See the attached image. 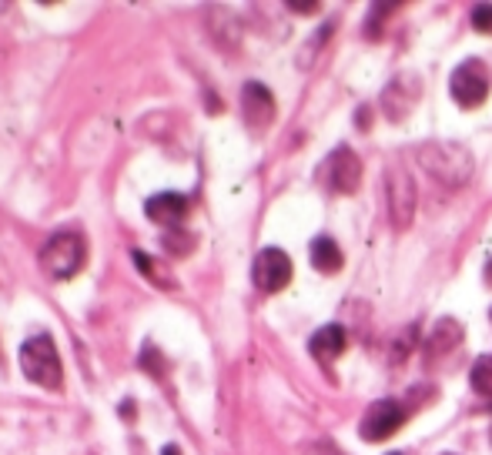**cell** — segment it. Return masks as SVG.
Instances as JSON below:
<instances>
[{
  "mask_svg": "<svg viewBox=\"0 0 492 455\" xmlns=\"http://www.w3.org/2000/svg\"><path fill=\"white\" fill-rule=\"evenodd\" d=\"M422 168L433 177H439L442 185L459 187L472 177V158L462 144H452V141H439V144H425L419 151Z\"/></svg>",
  "mask_w": 492,
  "mask_h": 455,
  "instance_id": "obj_1",
  "label": "cell"
},
{
  "mask_svg": "<svg viewBox=\"0 0 492 455\" xmlns=\"http://www.w3.org/2000/svg\"><path fill=\"white\" fill-rule=\"evenodd\" d=\"M87 261V241L81 232H58L41 251V265L54 281H68L84 268Z\"/></svg>",
  "mask_w": 492,
  "mask_h": 455,
  "instance_id": "obj_2",
  "label": "cell"
},
{
  "mask_svg": "<svg viewBox=\"0 0 492 455\" xmlns=\"http://www.w3.org/2000/svg\"><path fill=\"white\" fill-rule=\"evenodd\" d=\"M21 372L41 388L64 386V369H60L58 345L47 335H34L21 345Z\"/></svg>",
  "mask_w": 492,
  "mask_h": 455,
  "instance_id": "obj_3",
  "label": "cell"
},
{
  "mask_svg": "<svg viewBox=\"0 0 492 455\" xmlns=\"http://www.w3.org/2000/svg\"><path fill=\"white\" fill-rule=\"evenodd\" d=\"M402 422H405V409L398 405L396 398H378L362 415L359 432H362L365 442H386V439H392L402 429Z\"/></svg>",
  "mask_w": 492,
  "mask_h": 455,
  "instance_id": "obj_4",
  "label": "cell"
},
{
  "mask_svg": "<svg viewBox=\"0 0 492 455\" xmlns=\"http://www.w3.org/2000/svg\"><path fill=\"white\" fill-rule=\"evenodd\" d=\"M251 278H255L258 292L275 295L292 281V258L285 255L281 248H261L251 265Z\"/></svg>",
  "mask_w": 492,
  "mask_h": 455,
  "instance_id": "obj_5",
  "label": "cell"
},
{
  "mask_svg": "<svg viewBox=\"0 0 492 455\" xmlns=\"http://www.w3.org/2000/svg\"><path fill=\"white\" fill-rule=\"evenodd\" d=\"M322 181H325L335 195H355L362 185V161L355 158V151L339 148L328 154V161L322 164Z\"/></svg>",
  "mask_w": 492,
  "mask_h": 455,
  "instance_id": "obj_6",
  "label": "cell"
},
{
  "mask_svg": "<svg viewBox=\"0 0 492 455\" xmlns=\"http://www.w3.org/2000/svg\"><path fill=\"white\" fill-rule=\"evenodd\" d=\"M449 87H452L456 105L472 111V107H479L482 101H486V94H489V77H486V70H482L479 60H466V64H459V68L452 70Z\"/></svg>",
  "mask_w": 492,
  "mask_h": 455,
  "instance_id": "obj_7",
  "label": "cell"
},
{
  "mask_svg": "<svg viewBox=\"0 0 492 455\" xmlns=\"http://www.w3.org/2000/svg\"><path fill=\"white\" fill-rule=\"evenodd\" d=\"M386 195H388V218L396 232H405L415 214V185L409 175H402L398 168H392L386 177Z\"/></svg>",
  "mask_w": 492,
  "mask_h": 455,
  "instance_id": "obj_8",
  "label": "cell"
},
{
  "mask_svg": "<svg viewBox=\"0 0 492 455\" xmlns=\"http://www.w3.org/2000/svg\"><path fill=\"white\" fill-rule=\"evenodd\" d=\"M241 111H245V121L251 128H269L271 117H275V97L265 84L248 81L241 87Z\"/></svg>",
  "mask_w": 492,
  "mask_h": 455,
  "instance_id": "obj_9",
  "label": "cell"
},
{
  "mask_svg": "<svg viewBox=\"0 0 492 455\" xmlns=\"http://www.w3.org/2000/svg\"><path fill=\"white\" fill-rule=\"evenodd\" d=\"M187 211H191V205H187V198L178 195V191L154 195V198H148V205H144V214H148L151 222L164 224V228H178V224L187 218Z\"/></svg>",
  "mask_w": 492,
  "mask_h": 455,
  "instance_id": "obj_10",
  "label": "cell"
},
{
  "mask_svg": "<svg viewBox=\"0 0 492 455\" xmlns=\"http://www.w3.org/2000/svg\"><path fill=\"white\" fill-rule=\"evenodd\" d=\"M459 341H462V325L456 318H439L433 332H429V339H425V362H435V359L449 355Z\"/></svg>",
  "mask_w": 492,
  "mask_h": 455,
  "instance_id": "obj_11",
  "label": "cell"
},
{
  "mask_svg": "<svg viewBox=\"0 0 492 455\" xmlns=\"http://www.w3.org/2000/svg\"><path fill=\"white\" fill-rule=\"evenodd\" d=\"M345 345H349V332H345L342 325H325L312 335L308 351L315 355L318 362H335L342 351H345Z\"/></svg>",
  "mask_w": 492,
  "mask_h": 455,
  "instance_id": "obj_12",
  "label": "cell"
},
{
  "mask_svg": "<svg viewBox=\"0 0 492 455\" xmlns=\"http://www.w3.org/2000/svg\"><path fill=\"white\" fill-rule=\"evenodd\" d=\"M308 255H312V265H315L322 275H335V271L345 265V258H342V248L328 238V234H318L312 248H308Z\"/></svg>",
  "mask_w": 492,
  "mask_h": 455,
  "instance_id": "obj_13",
  "label": "cell"
},
{
  "mask_svg": "<svg viewBox=\"0 0 492 455\" xmlns=\"http://www.w3.org/2000/svg\"><path fill=\"white\" fill-rule=\"evenodd\" d=\"M469 382H472V388H476L479 396H489V392H492V355H482L479 362L472 365Z\"/></svg>",
  "mask_w": 492,
  "mask_h": 455,
  "instance_id": "obj_14",
  "label": "cell"
},
{
  "mask_svg": "<svg viewBox=\"0 0 492 455\" xmlns=\"http://www.w3.org/2000/svg\"><path fill=\"white\" fill-rule=\"evenodd\" d=\"M134 265H138V268L144 271V275H148L151 281H161V288H175V285H171V275H164V271L158 268V265H154V261L144 255V251H134Z\"/></svg>",
  "mask_w": 492,
  "mask_h": 455,
  "instance_id": "obj_15",
  "label": "cell"
},
{
  "mask_svg": "<svg viewBox=\"0 0 492 455\" xmlns=\"http://www.w3.org/2000/svg\"><path fill=\"white\" fill-rule=\"evenodd\" d=\"M164 248H168L171 255H187V251L195 248V238H191V234L178 238V228H168V234H164Z\"/></svg>",
  "mask_w": 492,
  "mask_h": 455,
  "instance_id": "obj_16",
  "label": "cell"
},
{
  "mask_svg": "<svg viewBox=\"0 0 492 455\" xmlns=\"http://www.w3.org/2000/svg\"><path fill=\"white\" fill-rule=\"evenodd\" d=\"M472 27L479 34H492V4H476L472 7Z\"/></svg>",
  "mask_w": 492,
  "mask_h": 455,
  "instance_id": "obj_17",
  "label": "cell"
},
{
  "mask_svg": "<svg viewBox=\"0 0 492 455\" xmlns=\"http://www.w3.org/2000/svg\"><path fill=\"white\" fill-rule=\"evenodd\" d=\"M288 11H295V14H318V4H315V0H302V4H298V0H292V4H288Z\"/></svg>",
  "mask_w": 492,
  "mask_h": 455,
  "instance_id": "obj_18",
  "label": "cell"
},
{
  "mask_svg": "<svg viewBox=\"0 0 492 455\" xmlns=\"http://www.w3.org/2000/svg\"><path fill=\"white\" fill-rule=\"evenodd\" d=\"M359 128L369 131V107H359Z\"/></svg>",
  "mask_w": 492,
  "mask_h": 455,
  "instance_id": "obj_19",
  "label": "cell"
},
{
  "mask_svg": "<svg viewBox=\"0 0 492 455\" xmlns=\"http://www.w3.org/2000/svg\"><path fill=\"white\" fill-rule=\"evenodd\" d=\"M121 415H134V402H124V405H121Z\"/></svg>",
  "mask_w": 492,
  "mask_h": 455,
  "instance_id": "obj_20",
  "label": "cell"
},
{
  "mask_svg": "<svg viewBox=\"0 0 492 455\" xmlns=\"http://www.w3.org/2000/svg\"><path fill=\"white\" fill-rule=\"evenodd\" d=\"M161 455H181L178 452V445H164V452Z\"/></svg>",
  "mask_w": 492,
  "mask_h": 455,
  "instance_id": "obj_21",
  "label": "cell"
},
{
  "mask_svg": "<svg viewBox=\"0 0 492 455\" xmlns=\"http://www.w3.org/2000/svg\"><path fill=\"white\" fill-rule=\"evenodd\" d=\"M388 455H402V452H388Z\"/></svg>",
  "mask_w": 492,
  "mask_h": 455,
  "instance_id": "obj_22",
  "label": "cell"
}]
</instances>
